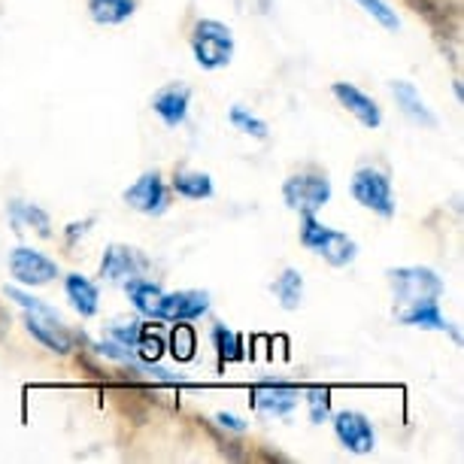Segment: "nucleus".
<instances>
[{"label":"nucleus","mask_w":464,"mask_h":464,"mask_svg":"<svg viewBox=\"0 0 464 464\" xmlns=\"http://www.w3.org/2000/svg\"><path fill=\"white\" fill-rule=\"evenodd\" d=\"M301 246L310 249L313 256L325 258L331 267H346L358 258V243L349 234L322 225L316 213L301 216Z\"/></svg>","instance_id":"f257e3e1"},{"label":"nucleus","mask_w":464,"mask_h":464,"mask_svg":"<svg viewBox=\"0 0 464 464\" xmlns=\"http://www.w3.org/2000/svg\"><path fill=\"white\" fill-rule=\"evenodd\" d=\"M385 276H389V285L395 292V313L419 301H440L443 295V279L431 267H389Z\"/></svg>","instance_id":"f03ea898"},{"label":"nucleus","mask_w":464,"mask_h":464,"mask_svg":"<svg viewBox=\"0 0 464 464\" xmlns=\"http://www.w3.org/2000/svg\"><path fill=\"white\" fill-rule=\"evenodd\" d=\"M191 55L204 70L227 67L234 58V34L216 19H200L191 31Z\"/></svg>","instance_id":"7ed1b4c3"},{"label":"nucleus","mask_w":464,"mask_h":464,"mask_svg":"<svg viewBox=\"0 0 464 464\" xmlns=\"http://www.w3.org/2000/svg\"><path fill=\"white\" fill-rule=\"evenodd\" d=\"M283 200H285L288 209H295V213H301V216L304 213H319V209L331 200L328 173H322L316 168L292 173V177L283 182Z\"/></svg>","instance_id":"20e7f679"},{"label":"nucleus","mask_w":464,"mask_h":464,"mask_svg":"<svg viewBox=\"0 0 464 464\" xmlns=\"http://www.w3.org/2000/svg\"><path fill=\"white\" fill-rule=\"evenodd\" d=\"M353 198L364 209H371V213L382 216V218H392V216H395V209H398L389 173L376 170V168H358L355 170V177H353Z\"/></svg>","instance_id":"39448f33"},{"label":"nucleus","mask_w":464,"mask_h":464,"mask_svg":"<svg viewBox=\"0 0 464 464\" xmlns=\"http://www.w3.org/2000/svg\"><path fill=\"white\" fill-rule=\"evenodd\" d=\"M407 6L419 19L428 22L440 40H455L461 37V6L455 0H407Z\"/></svg>","instance_id":"423d86ee"},{"label":"nucleus","mask_w":464,"mask_h":464,"mask_svg":"<svg viewBox=\"0 0 464 464\" xmlns=\"http://www.w3.org/2000/svg\"><path fill=\"white\" fill-rule=\"evenodd\" d=\"M301 389L288 382H258L252 385V410L265 419H288L295 413Z\"/></svg>","instance_id":"0eeeda50"},{"label":"nucleus","mask_w":464,"mask_h":464,"mask_svg":"<svg viewBox=\"0 0 464 464\" xmlns=\"http://www.w3.org/2000/svg\"><path fill=\"white\" fill-rule=\"evenodd\" d=\"M125 204L130 209L143 216H161L168 213V188H164V179L159 170H146L134 186L125 188Z\"/></svg>","instance_id":"6e6552de"},{"label":"nucleus","mask_w":464,"mask_h":464,"mask_svg":"<svg viewBox=\"0 0 464 464\" xmlns=\"http://www.w3.org/2000/svg\"><path fill=\"white\" fill-rule=\"evenodd\" d=\"M209 310V292L182 288V292H164L155 322H195Z\"/></svg>","instance_id":"1a4fd4ad"},{"label":"nucleus","mask_w":464,"mask_h":464,"mask_svg":"<svg viewBox=\"0 0 464 464\" xmlns=\"http://www.w3.org/2000/svg\"><path fill=\"white\" fill-rule=\"evenodd\" d=\"M10 270H13L15 283H22V285H46L58 276L55 261L28 246H15L10 252Z\"/></svg>","instance_id":"9d476101"},{"label":"nucleus","mask_w":464,"mask_h":464,"mask_svg":"<svg viewBox=\"0 0 464 464\" xmlns=\"http://www.w3.org/2000/svg\"><path fill=\"white\" fill-rule=\"evenodd\" d=\"M334 434H337V440L355 455H367L376 450V431H373L371 419L364 413H358V410H343V413L334 416Z\"/></svg>","instance_id":"9b49d317"},{"label":"nucleus","mask_w":464,"mask_h":464,"mask_svg":"<svg viewBox=\"0 0 464 464\" xmlns=\"http://www.w3.org/2000/svg\"><path fill=\"white\" fill-rule=\"evenodd\" d=\"M143 270H146V258L140 256L137 249L121 246V243H112V246H107V252H103V261H101L103 283L125 285L128 279L143 276Z\"/></svg>","instance_id":"f8f14e48"},{"label":"nucleus","mask_w":464,"mask_h":464,"mask_svg":"<svg viewBox=\"0 0 464 464\" xmlns=\"http://www.w3.org/2000/svg\"><path fill=\"white\" fill-rule=\"evenodd\" d=\"M24 328L28 334L49 349V353H58V355H70L73 349V337L70 331L64 328L61 316H40V313H28L24 310Z\"/></svg>","instance_id":"ddd939ff"},{"label":"nucleus","mask_w":464,"mask_h":464,"mask_svg":"<svg viewBox=\"0 0 464 464\" xmlns=\"http://www.w3.org/2000/svg\"><path fill=\"white\" fill-rule=\"evenodd\" d=\"M398 322L407 328H422V331H440V334H450L455 343H461L459 328L452 325L450 319L440 313V304L437 301H419L413 306H404L398 310Z\"/></svg>","instance_id":"4468645a"},{"label":"nucleus","mask_w":464,"mask_h":464,"mask_svg":"<svg viewBox=\"0 0 464 464\" xmlns=\"http://www.w3.org/2000/svg\"><path fill=\"white\" fill-rule=\"evenodd\" d=\"M331 94L340 101V107H343L346 112H353V116L362 121L364 128H380L382 125V110L380 103H376L371 94H364L358 85L353 82H334L331 85Z\"/></svg>","instance_id":"2eb2a0df"},{"label":"nucleus","mask_w":464,"mask_h":464,"mask_svg":"<svg viewBox=\"0 0 464 464\" xmlns=\"http://www.w3.org/2000/svg\"><path fill=\"white\" fill-rule=\"evenodd\" d=\"M188 103H191V89L182 82H170L164 89L155 92L152 98V112L159 116L168 128H179L188 116Z\"/></svg>","instance_id":"dca6fc26"},{"label":"nucleus","mask_w":464,"mask_h":464,"mask_svg":"<svg viewBox=\"0 0 464 464\" xmlns=\"http://www.w3.org/2000/svg\"><path fill=\"white\" fill-rule=\"evenodd\" d=\"M389 89H392V94H395V101H398V107H401V112L413 121V125H422V128H437L440 121H437V116L431 112V107L425 103V98L422 94L416 92V85L413 82H407V80H392L389 82Z\"/></svg>","instance_id":"f3484780"},{"label":"nucleus","mask_w":464,"mask_h":464,"mask_svg":"<svg viewBox=\"0 0 464 464\" xmlns=\"http://www.w3.org/2000/svg\"><path fill=\"white\" fill-rule=\"evenodd\" d=\"M64 292H67L70 306H73V310L80 313L82 319L98 316V310H101V295H98V285H94L89 276H82V274H67V279H64Z\"/></svg>","instance_id":"a211bd4d"},{"label":"nucleus","mask_w":464,"mask_h":464,"mask_svg":"<svg viewBox=\"0 0 464 464\" xmlns=\"http://www.w3.org/2000/svg\"><path fill=\"white\" fill-rule=\"evenodd\" d=\"M125 288H128V297H130V304H134V310L140 313V316L155 319V313H159V304H161L164 288H161L159 283H152V279H143V276L128 279Z\"/></svg>","instance_id":"6ab92c4d"},{"label":"nucleus","mask_w":464,"mask_h":464,"mask_svg":"<svg viewBox=\"0 0 464 464\" xmlns=\"http://www.w3.org/2000/svg\"><path fill=\"white\" fill-rule=\"evenodd\" d=\"M173 191L188 200H207L216 195V186H213V177H209V173L179 170L177 177H173Z\"/></svg>","instance_id":"aec40b11"},{"label":"nucleus","mask_w":464,"mask_h":464,"mask_svg":"<svg viewBox=\"0 0 464 464\" xmlns=\"http://www.w3.org/2000/svg\"><path fill=\"white\" fill-rule=\"evenodd\" d=\"M85 4L98 24H121L137 13V0H85Z\"/></svg>","instance_id":"412c9836"},{"label":"nucleus","mask_w":464,"mask_h":464,"mask_svg":"<svg viewBox=\"0 0 464 464\" xmlns=\"http://www.w3.org/2000/svg\"><path fill=\"white\" fill-rule=\"evenodd\" d=\"M270 292L276 295V301L283 310H297L304 301V276L297 274L295 267H285L283 274L276 276V283L270 285Z\"/></svg>","instance_id":"4be33fe9"},{"label":"nucleus","mask_w":464,"mask_h":464,"mask_svg":"<svg viewBox=\"0 0 464 464\" xmlns=\"http://www.w3.org/2000/svg\"><path fill=\"white\" fill-rule=\"evenodd\" d=\"M213 346L218 353V362H240V358H246L243 353V334L237 331H231L227 325H216L213 328Z\"/></svg>","instance_id":"5701e85b"},{"label":"nucleus","mask_w":464,"mask_h":464,"mask_svg":"<svg viewBox=\"0 0 464 464\" xmlns=\"http://www.w3.org/2000/svg\"><path fill=\"white\" fill-rule=\"evenodd\" d=\"M134 353L140 355V362H149V364H155L159 358L164 355V337H161V331L159 325H140V334L134 340Z\"/></svg>","instance_id":"b1692460"},{"label":"nucleus","mask_w":464,"mask_h":464,"mask_svg":"<svg viewBox=\"0 0 464 464\" xmlns=\"http://www.w3.org/2000/svg\"><path fill=\"white\" fill-rule=\"evenodd\" d=\"M10 213H13L15 231H22V225L28 222V225L37 227L40 237H52V222H49V216L43 213L40 207H34V204H22V200H13V204H10Z\"/></svg>","instance_id":"393cba45"},{"label":"nucleus","mask_w":464,"mask_h":464,"mask_svg":"<svg viewBox=\"0 0 464 464\" xmlns=\"http://www.w3.org/2000/svg\"><path fill=\"white\" fill-rule=\"evenodd\" d=\"M304 395H306V410H310V422L322 425L331 416V389L328 385H310Z\"/></svg>","instance_id":"a878e982"},{"label":"nucleus","mask_w":464,"mask_h":464,"mask_svg":"<svg viewBox=\"0 0 464 464\" xmlns=\"http://www.w3.org/2000/svg\"><path fill=\"white\" fill-rule=\"evenodd\" d=\"M227 121H231V125L237 128V130H243V134H249V137H256V140H267V134H270L267 121H261L258 116H252V112L243 110V107H231V110H227Z\"/></svg>","instance_id":"bb28decb"},{"label":"nucleus","mask_w":464,"mask_h":464,"mask_svg":"<svg viewBox=\"0 0 464 464\" xmlns=\"http://www.w3.org/2000/svg\"><path fill=\"white\" fill-rule=\"evenodd\" d=\"M195 331H191L186 322H177V328H173V337H170V353L177 362H188L191 355H195Z\"/></svg>","instance_id":"cd10ccee"},{"label":"nucleus","mask_w":464,"mask_h":464,"mask_svg":"<svg viewBox=\"0 0 464 464\" xmlns=\"http://www.w3.org/2000/svg\"><path fill=\"white\" fill-rule=\"evenodd\" d=\"M362 4V10L371 15L373 22H380L385 31H398L401 28V19H398V13L392 10L385 0H358Z\"/></svg>","instance_id":"c85d7f7f"},{"label":"nucleus","mask_w":464,"mask_h":464,"mask_svg":"<svg viewBox=\"0 0 464 464\" xmlns=\"http://www.w3.org/2000/svg\"><path fill=\"white\" fill-rule=\"evenodd\" d=\"M6 297L10 301H15L22 306V310H28V313H40V316H58L52 306H46L40 301V297H34V295H28V292H22V288H15V285H6Z\"/></svg>","instance_id":"c756f323"},{"label":"nucleus","mask_w":464,"mask_h":464,"mask_svg":"<svg viewBox=\"0 0 464 464\" xmlns=\"http://www.w3.org/2000/svg\"><path fill=\"white\" fill-rule=\"evenodd\" d=\"M216 422L222 428H227V431H237V434L246 431V422L237 419V416H231V413H216Z\"/></svg>","instance_id":"7c9ffc66"}]
</instances>
